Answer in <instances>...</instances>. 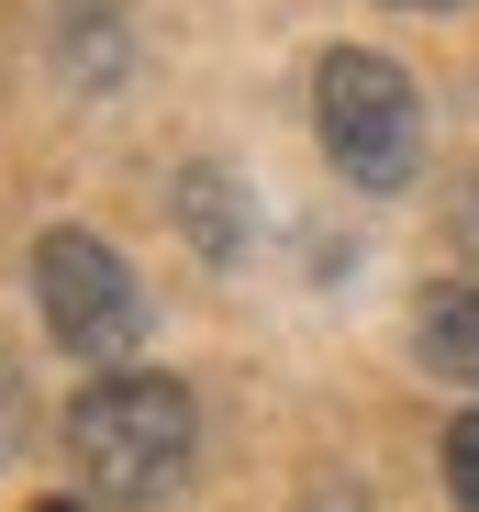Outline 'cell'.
Instances as JSON below:
<instances>
[{
  "instance_id": "cell-1",
  "label": "cell",
  "mask_w": 479,
  "mask_h": 512,
  "mask_svg": "<svg viewBox=\"0 0 479 512\" xmlns=\"http://www.w3.org/2000/svg\"><path fill=\"white\" fill-rule=\"evenodd\" d=\"M190 446H201V401L168 379V368H101L90 390L67 401V468L90 501L112 512H145L190 479Z\"/></svg>"
},
{
  "instance_id": "cell-2",
  "label": "cell",
  "mask_w": 479,
  "mask_h": 512,
  "mask_svg": "<svg viewBox=\"0 0 479 512\" xmlns=\"http://www.w3.org/2000/svg\"><path fill=\"white\" fill-rule=\"evenodd\" d=\"M312 134H324L335 179H357L379 201L424 179V101H413V78L390 56H368V45H335L312 67Z\"/></svg>"
},
{
  "instance_id": "cell-3",
  "label": "cell",
  "mask_w": 479,
  "mask_h": 512,
  "mask_svg": "<svg viewBox=\"0 0 479 512\" xmlns=\"http://www.w3.org/2000/svg\"><path fill=\"white\" fill-rule=\"evenodd\" d=\"M34 312H45L56 346L90 357V368H134V346H145V290H134V268H123L101 234H78V223L34 234Z\"/></svg>"
},
{
  "instance_id": "cell-4",
  "label": "cell",
  "mask_w": 479,
  "mask_h": 512,
  "mask_svg": "<svg viewBox=\"0 0 479 512\" xmlns=\"http://www.w3.org/2000/svg\"><path fill=\"white\" fill-rule=\"evenodd\" d=\"M134 34H123V0H56V78L67 90H123Z\"/></svg>"
},
{
  "instance_id": "cell-5",
  "label": "cell",
  "mask_w": 479,
  "mask_h": 512,
  "mask_svg": "<svg viewBox=\"0 0 479 512\" xmlns=\"http://www.w3.org/2000/svg\"><path fill=\"white\" fill-rule=\"evenodd\" d=\"M413 346H424L435 379L479 390V279H435V290L413 301Z\"/></svg>"
},
{
  "instance_id": "cell-6",
  "label": "cell",
  "mask_w": 479,
  "mask_h": 512,
  "mask_svg": "<svg viewBox=\"0 0 479 512\" xmlns=\"http://www.w3.org/2000/svg\"><path fill=\"white\" fill-rule=\"evenodd\" d=\"M179 234L212 256V268H246V190H234L212 156H190V167H179Z\"/></svg>"
},
{
  "instance_id": "cell-7",
  "label": "cell",
  "mask_w": 479,
  "mask_h": 512,
  "mask_svg": "<svg viewBox=\"0 0 479 512\" xmlns=\"http://www.w3.org/2000/svg\"><path fill=\"white\" fill-rule=\"evenodd\" d=\"M446 490H457V512H479V412L446 423Z\"/></svg>"
},
{
  "instance_id": "cell-8",
  "label": "cell",
  "mask_w": 479,
  "mask_h": 512,
  "mask_svg": "<svg viewBox=\"0 0 479 512\" xmlns=\"http://www.w3.org/2000/svg\"><path fill=\"white\" fill-rule=\"evenodd\" d=\"M23 446V379H12V357H0V457Z\"/></svg>"
},
{
  "instance_id": "cell-9",
  "label": "cell",
  "mask_w": 479,
  "mask_h": 512,
  "mask_svg": "<svg viewBox=\"0 0 479 512\" xmlns=\"http://www.w3.org/2000/svg\"><path fill=\"white\" fill-rule=\"evenodd\" d=\"M390 12H457V0H390Z\"/></svg>"
},
{
  "instance_id": "cell-10",
  "label": "cell",
  "mask_w": 479,
  "mask_h": 512,
  "mask_svg": "<svg viewBox=\"0 0 479 512\" xmlns=\"http://www.w3.org/2000/svg\"><path fill=\"white\" fill-rule=\"evenodd\" d=\"M34 512H90V501H34Z\"/></svg>"
}]
</instances>
